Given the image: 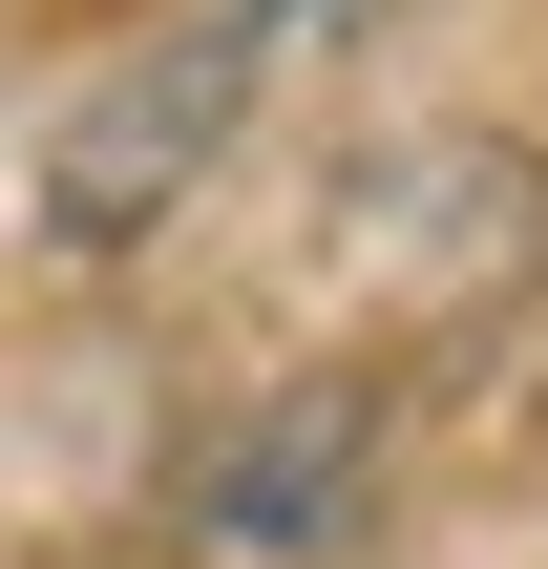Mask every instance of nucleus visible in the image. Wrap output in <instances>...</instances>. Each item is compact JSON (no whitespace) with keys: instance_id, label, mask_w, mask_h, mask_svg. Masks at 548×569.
<instances>
[{"instance_id":"1","label":"nucleus","mask_w":548,"mask_h":569,"mask_svg":"<svg viewBox=\"0 0 548 569\" xmlns=\"http://www.w3.org/2000/svg\"><path fill=\"white\" fill-rule=\"evenodd\" d=\"M253 63H275V42H253L232 0H211V21H169V42H127V63H106V84L42 127V232H63V253H148V232H169V211L232 169Z\"/></svg>"},{"instance_id":"3","label":"nucleus","mask_w":548,"mask_h":569,"mask_svg":"<svg viewBox=\"0 0 548 569\" xmlns=\"http://www.w3.org/2000/svg\"><path fill=\"white\" fill-rule=\"evenodd\" d=\"M253 42H338V21H380V0H232Z\"/></svg>"},{"instance_id":"2","label":"nucleus","mask_w":548,"mask_h":569,"mask_svg":"<svg viewBox=\"0 0 548 569\" xmlns=\"http://www.w3.org/2000/svg\"><path fill=\"white\" fill-rule=\"evenodd\" d=\"M359 549H380V380L359 359L232 401L169 486V569H359Z\"/></svg>"}]
</instances>
